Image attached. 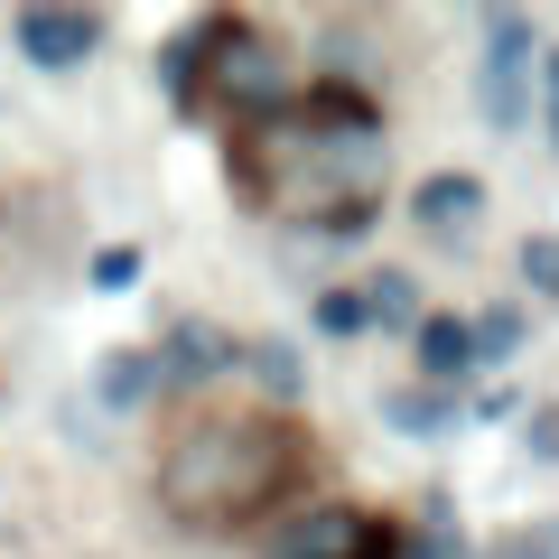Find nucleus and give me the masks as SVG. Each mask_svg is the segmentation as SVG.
Returning a JSON list of instances; mask_svg holds the SVG:
<instances>
[{
    "mask_svg": "<svg viewBox=\"0 0 559 559\" xmlns=\"http://www.w3.org/2000/svg\"><path fill=\"white\" fill-rule=\"evenodd\" d=\"M224 168H234V187L252 197V215L318 224V234L355 242V234H373V215H382L392 131H382V103L364 94V84L326 75V84H299V103L280 121L234 131Z\"/></svg>",
    "mask_w": 559,
    "mask_h": 559,
    "instance_id": "1",
    "label": "nucleus"
},
{
    "mask_svg": "<svg viewBox=\"0 0 559 559\" xmlns=\"http://www.w3.org/2000/svg\"><path fill=\"white\" fill-rule=\"evenodd\" d=\"M308 476V429L289 411H205L159 448V503L187 532H242Z\"/></svg>",
    "mask_w": 559,
    "mask_h": 559,
    "instance_id": "2",
    "label": "nucleus"
},
{
    "mask_svg": "<svg viewBox=\"0 0 559 559\" xmlns=\"http://www.w3.org/2000/svg\"><path fill=\"white\" fill-rule=\"evenodd\" d=\"M205 28V57H197V112H224L234 131H252V121H280L289 103H299V66L280 57L271 38H261L252 20H197Z\"/></svg>",
    "mask_w": 559,
    "mask_h": 559,
    "instance_id": "3",
    "label": "nucleus"
},
{
    "mask_svg": "<svg viewBox=\"0 0 559 559\" xmlns=\"http://www.w3.org/2000/svg\"><path fill=\"white\" fill-rule=\"evenodd\" d=\"M261 559H401V522L364 513V503H299L271 522Z\"/></svg>",
    "mask_w": 559,
    "mask_h": 559,
    "instance_id": "4",
    "label": "nucleus"
},
{
    "mask_svg": "<svg viewBox=\"0 0 559 559\" xmlns=\"http://www.w3.org/2000/svg\"><path fill=\"white\" fill-rule=\"evenodd\" d=\"M532 75H540V38L522 10H485V57H476V103L495 131L532 121Z\"/></svg>",
    "mask_w": 559,
    "mask_h": 559,
    "instance_id": "5",
    "label": "nucleus"
},
{
    "mask_svg": "<svg viewBox=\"0 0 559 559\" xmlns=\"http://www.w3.org/2000/svg\"><path fill=\"white\" fill-rule=\"evenodd\" d=\"M20 57L75 75L84 57H103V10H20Z\"/></svg>",
    "mask_w": 559,
    "mask_h": 559,
    "instance_id": "6",
    "label": "nucleus"
},
{
    "mask_svg": "<svg viewBox=\"0 0 559 559\" xmlns=\"http://www.w3.org/2000/svg\"><path fill=\"white\" fill-rule=\"evenodd\" d=\"M150 355H159V392H197V382L234 373V364H242V345L224 336V326L187 318V326H168V345H150Z\"/></svg>",
    "mask_w": 559,
    "mask_h": 559,
    "instance_id": "7",
    "label": "nucleus"
},
{
    "mask_svg": "<svg viewBox=\"0 0 559 559\" xmlns=\"http://www.w3.org/2000/svg\"><path fill=\"white\" fill-rule=\"evenodd\" d=\"M411 224H419L429 242H466V234L485 224V178H466V168H439V178H419Z\"/></svg>",
    "mask_w": 559,
    "mask_h": 559,
    "instance_id": "8",
    "label": "nucleus"
},
{
    "mask_svg": "<svg viewBox=\"0 0 559 559\" xmlns=\"http://www.w3.org/2000/svg\"><path fill=\"white\" fill-rule=\"evenodd\" d=\"M411 345H419V382H429V392H457V382L476 373V318H448V308H429Z\"/></svg>",
    "mask_w": 559,
    "mask_h": 559,
    "instance_id": "9",
    "label": "nucleus"
},
{
    "mask_svg": "<svg viewBox=\"0 0 559 559\" xmlns=\"http://www.w3.org/2000/svg\"><path fill=\"white\" fill-rule=\"evenodd\" d=\"M150 392H159V355H150V345H112V355L94 364V401L103 411H140Z\"/></svg>",
    "mask_w": 559,
    "mask_h": 559,
    "instance_id": "10",
    "label": "nucleus"
},
{
    "mask_svg": "<svg viewBox=\"0 0 559 559\" xmlns=\"http://www.w3.org/2000/svg\"><path fill=\"white\" fill-rule=\"evenodd\" d=\"M364 326H392V336H419V318H429V299H419L411 271H364Z\"/></svg>",
    "mask_w": 559,
    "mask_h": 559,
    "instance_id": "11",
    "label": "nucleus"
},
{
    "mask_svg": "<svg viewBox=\"0 0 559 559\" xmlns=\"http://www.w3.org/2000/svg\"><path fill=\"white\" fill-rule=\"evenodd\" d=\"M382 419H392L401 439H448V429H457V392H429V382L382 392Z\"/></svg>",
    "mask_w": 559,
    "mask_h": 559,
    "instance_id": "12",
    "label": "nucleus"
},
{
    "mask_svg": "<svg viewBox=\"0 0 559 559\" xmlns=\"http://www.w3.org/2000/svg\"><path fill=\"white\" fill-rule=\"evenodd\" d=\"M242 373H252L261 392L280 401V411H289V401L308 392V373H299V345H280V336H261V345H242Z\"/></svg>",
    "mask_w": 559,
    "mask_h": 559,
    "instance_id": "13",
    "label": "nucleus"
},
{
    "mask_svg": "<svg viewBox=\"0 0 559 559\" xmlns=\"http://www.w3.org/2000/svg\"><path fill=\"white\" fill-rule=\"evenodd\" d=\"M197 57H205V28H178V38L159 47V84L178 112H197Z\"/></svg>",
    "mask_w": 559,
    "mask_h": 559,
    "instance_id": "14",
    "label": "nucleus"
},
{
    "mask_svg": "<svg viewBox=\"0 0 559 559\" xmlns=\"http://www.w3.org/2000/svg\"><path fill=\"white\" fill-rule=\"evenodd\" d=\"M401 559H476V550H466L457 513H448V503H439V513L419 522V532H401Z\"/></svg>",
    "mask_w": 559,
    "mask_h": 559,
    "instance_id": "15",
    "label": "nucleus"
},
{
    "mask_svg": "<svg viewBox=\"0 0 559 559\" xmlns=\"http://www.w3.org/2000/svg\"><path fill=\"white\" fill-rule=\"evenodd\" d=\"M522 289L540 308H559V234H522Z\"/></svg>",
    "mask_w": 559,
    "mask_h": 559,
    "instance_id": "16",
    "label": "nucleus"
},
{
    "mask_svg": "<svg viewBox=\"0 0 559 559\" xmlns=\"http://www.w3.org/2000/svg\"><path fill=\"white\" fill-rule=\"evenodd\" d=\"M522 355V308H485L476 318V373L485 364H513Z\"/></svg>",
    "mask_w": 559,
    "mask_h": 559,
    "instance_id": "17",
    "label": "nucleus"
},
{
    "mask_svg": "<svg viewBox=\"0 0 559 559\" xmlns=\"http://www.w3.org/2000/svg\"><path fill=\"white\" fill-rule=\"evenodd\" d=\"M84 280H94V289H112V299H121V289H140V242H103V252L84 261Z\"/></svg>",
    "mask_w": 559,
    "mask_h": 559,
    "instance_id": "18",
    "label": "nucleus"
},
{
    "mask_svg": "<svg viewBox=\"0 0 559 559\" xmlns=\"http://www.w3.org/2000/svg\"><path fill=\"white\" fill-rule=\"evenodd\" d=\"M318 336H364V289H318Z\"/></svg>",
    "mask_w": 559,
    "mask_h": 559,
    "instance_id": "19",
    "label": "nucleus"
},
{
    "mask_svg": "<svg viewBox=\"0 0 559 559\" xmlns=\"http://www.w3.org/2000/svg\"><path fill=\"white\" fill-rule=\"evenodd\" d=\"M485 559H559V522H522V532H503Z\"/></svg>",
    "mask_w": 559,
    "mask_h": 559,
    "instance_id": "20",
    "label": "nucleus"
},
{
    "mask_svg": "<svg viewBox=\"0 0 559 559\" xmlns=\"http://www.w3.org/2000/svg\"><path fill=\"white\" fill-rule=\"evenodd\" d=\"M540 140H550V150H559V47H540Z\"/></svg>",
    "mask_w": 559,
    "mask_h": 559,
    "instance_id": "21",
    "label": "nucleus"
},
{
    "mask_svg": "<svg viewBox=\"0 0 559 559\" xmlns=\"http://www.w3.org/2000/svg\"><path fill=\"white\" fill-rule=\"evenodd\" d=\"M522 448H532V457H559V411H540L532 429H522Z\"/></svg>",
    "mask_w": 559,
    "mask_h": 559,
    "instance_id": "22",
    "label": "nucleus"
}]
</instances>
